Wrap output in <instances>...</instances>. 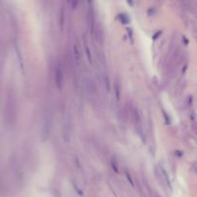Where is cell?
Returning <instances> with one entry per match:
<instances>
[]
</instances>
